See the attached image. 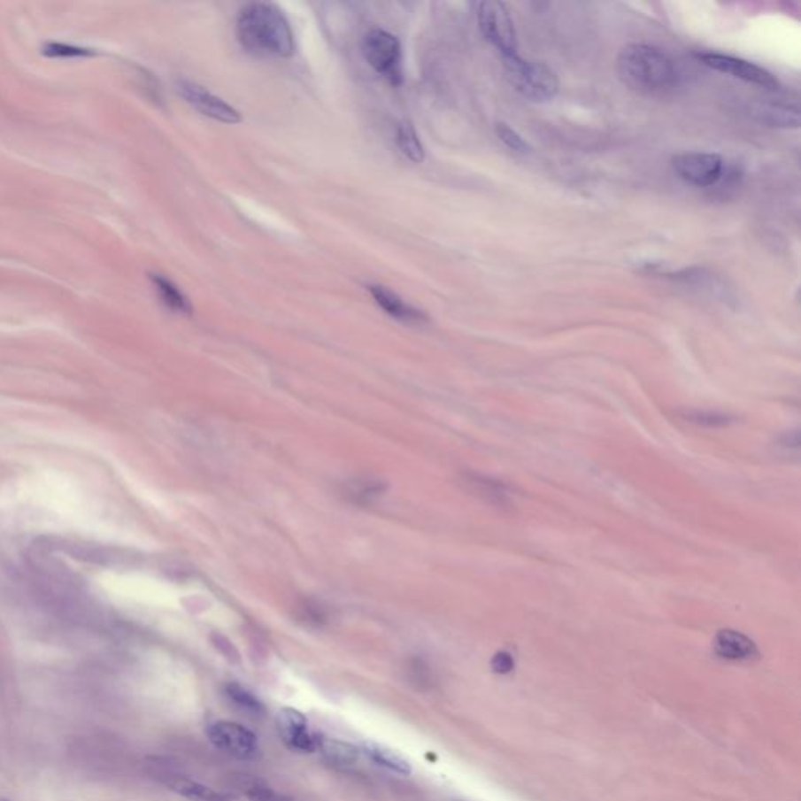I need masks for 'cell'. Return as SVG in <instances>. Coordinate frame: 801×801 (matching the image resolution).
<instances>
[{"instance_id": "1", "label": "cell", "mask_w": 801, "mask_h": 801, "mask_svg": "<svg viewBox=\"0 0 801 801\" xmlns=\"http://www.w3.org/2000/svg\"><path fill=\"white\" fill-rule=\"evenodd\" d=\"M236 36L250 54L263 58H290L297 50L287 16L268 2H250L238 12Z\"/></svg>"}, {"instance_id": "2", "label": "cell", "mask_w": 801, "mask_h": 801, "mask_svg": "<svg viewBox=\"0 0 801 801\" xmlns=\"http://www.w3.org/2000/svg\"><path fill=\"white\" fill-rule=\"evenodd\" d=\"M620 79L635 93L662 97L680 83L676 63L662 49L642 42L628 44L617 58Z\"/></svg>"}, {"instance_id": "3", "label": "cell", "mask_w": 801, "mask_h": 801, "mask_svg": "<svg viewBox=\"0 0 801 801\" xmlns=\"http://www.w3.org/2000/svg\"><path fill=\"white\" fill-rule=\"evenodd\" d=\"M505 73L513 88L526 99L546 102L559 91V79L545 63L525 60L520 55L503 58Z\"/></svg>"}, {"instance_id": "4", "label": "cell", "mask_w": 801, "mask_h": 801, "mask_svg": "<svg viewBox=\"0 0 801 801\" xmlns=\"http://www.w3.org/2000/svg\"><path fill=\"white\" fill-rule=\"evenodd\" d=\"M478 22L485 40L501 54V58L519 55L517 30L509 8L503 2L478 4Z\"/></svg>"}, {"instance_id": "5", "label": "cell", "mask_w": 801, "mask_h": 801, "mask_svg": "<svg viewBox=\"0 0 801 801\" xmlns=\"http://www.w3.org/2000/svg\"><path fill=\"white\" fill-rule=\"evenodd\" d=\"M365 58L371 68L384 75L393 85H399L403 81V52L401 44L395 35L376 28L365 35L362 44Z\"/></svg>"}, {"instance_id": "6", "label": "cell", "mask_w": 801, "mask_h": 801, "mask_svg": "<svg viewBox=\"0 0 801 801\" xmlns=\"http://www.w3.org/2000/svg\"><path fill=\"white\" fill-rule=\"evenodd\" d=\"M205 734L213 747L240 761H256L262 754L256 734L235 721L210 723Z\"/></svg>"}, {"instance_id": "7", "label": "cell", "mask_w": 801, "mask_h": 801, "mask_svg": "<svg viewBox=\"0 0 801 801\" xmlns=\"http://www.w3.org/2000/svg\"><path fill=\"white\" fill-rule=\"evenodd\" d=\"M674 174L698 189L712 187L723 175V158L714 152H684L672 160Z\"/></svg>"}, {"instance_id": "8", "label": "cell", "mask_w": 801, "mask_h": 801, "mask_svg": "<svg viewBox=\"0 0 801 801\" xmlns=\"http://www.w3.org/2000/svg\"><path fill=\"white\" fill-rule=\"evenodd\" d=\"M707 68L714 69L723 74L731 75L734 79H741L747 83L759 87L776 89L778 81L768 73L767 69L754 65L751 61L742 60L733 55L717 54V52H703L697 55Z\"/></svg>"}, {"instance_id": "9", "label": "cell", "mask_w": 801, "mask_h": 801, "mask_svg": "<svg viewBox=\"0 0 801 801\" xmlns=\"http://www.w3.org/2000/svg\"><path fill=\"white\" fill-rule=\"evenodd\" d=\"M175 87H177V93L182 96L183 99L189 102V105L197 110L201 115L212 118L218 122H224V124H236V122L242 121L238 110L195 81L182 79V81H177Z\"/></svg>"}, {"instance_id": "10", "label": "cell", "mask_w": 801, "mask_h": 801, "mask_svg": "<svg viewBox=\"0 0 801 801\" xmlns=\"http://www.w3.org/2000/svg\"><path fill=\"white\" fill-rule=\"evenodd\" d=\"M277 729L283 743L293 751H317V734L310 731L309 721L297 709L283 707L277 715Z\"/></svg>"}, {"instance_id": "11", "label": "cell", "mask_w": 801, "mask_h": 801, "mask_svg": "<svg viewBox=\"0 0 801 801\" xmlns=\"http://www.w3.org/2000/svg\"><path fill=\"white\" fill-rule=\"evenodd\" d=\"M368 290H370L371 297H374L377 305L381 309H384L390 317L397 318L404 323H423L425 321L426 317L423 312L412 307L411 304L405 303L403 297L384 285H370Z\"/></svg>"}, {"instance_id": "12", "label": "cell", "mask_w": 801, "mask_h": 801, "mask_svg": "<svg viewBox=\"0 0 801 801\" xmlns=\"http://www.w3.org/2000/svg\"><path fill=\"white\" fill-rule=\"evenodd\" d=\"M317 751L321 753L324 761L338 768H350L358 766L362 758V750L350 742L340 741L335 737H326L317 734Z\"/></svg>"}, {"instance_id": "13", "label": "cell", "mask_w": 801, "mask_h": 801, "mask_svg": "<svg viewBox=\"0 0 801 801\" xmlns=\"http://www.w3.org/2000/svg\"><path fill=\"white\" fill-rule=\"evenodd\" d=\"M714 650L720 658L728 660L753 659L758 654L753 640L733 629H723L715 635Z\"/></svg>"}, {"instance_id": "14", "label": "cell", "mask_w": 801, "mask_h": 801, "mask_svg": "<svg viewBox=\"0 0 801 801\" xmlns=\"http://www.w3.org/2000/svg\"><path fill=\"white\" fill-rule=\"evenodd\" d=\"M163 782L171 790H174L175 794L189 801H230V797L220 790L205 786L203 782H193L185 776L166 774L163 776Z\"/></svg>"}, {"instance_id": "15", "label": "cell", "mask_w": 801, "mask_h": 801, "mask_svg": "<svg viewBox=\"0 0 801 801\" xmlns=\"http://www.w3.org/2000/svg\"><path fill=\"white\" fill-rule=\"evenodd\" d=\"M465 484L468 485L470 490L476 493L479 498H484L490 504L498 505V507L511 504V490L501 481L481 476V474H466Z\"/></svg>"}, {"instance_id": "16", "label": "cell", "mask_w": 801, "mask_h": 801, "mask_svg": "<svg viewBox=\"0 0 801 801\" xmlns=\"http://www.w3.org/2000/svg\"><path fill=\"white\" fill-rule=\"evenodd\" d=\"M362 754H365L377 767L385 768L389 772L397 774H411L412 767L407 759L395 750L376 743V742H365L362 747Z\"/></svg>"}, {"instance_id": "17", "label": "cell", "mask_w": 801, "mask_h": 801, "mask_svg": "<svg viewBox=\"0 0 801 801\" xmlns=\"http://www.w3.org/2000/svg\"><path fill=\"white\" fill-rule=\"evenodd\" d=\"M150 282L154 283L155 291L158 293V297L162 299V303L173 312L177 313H185L189 315L193 312V307L189 304V297L179 290V287L173 281H169L168 277L162 274H149Z\"/></svg>"}, {"instance_id": "18", "label": "cell", "mask_w": 801, "mask_h": 801, "mask_svg": "<svg viewBox=\"0 0 801 801\" xmlns=\"http://www.w3.org/2000/svg\"><path fill=\"white\" fill-rule=\"evenodd\" d=\"M397 146L407 160L421 163L425 160V148L415 128L409 122H403L397 127Z\"/></svg>"}, {"instance_id": "19", "label": "cell", "mask_w": 801, "mask_h": 801, "mask_svg": "<svg viewBox=\"0 0 801 801\" xmlns=\"http://www.w3.org/2000/svg\"><path fill=\"white\" fill-rule=\"evenodd\" d=\"M224 694L229 698L230 703H234L240 711L246 712L248 715L265 714V706L262 701L257 698L256 695L250 692L246 687H243L238 682H229L224 686Z\"/></svg>"}, {"instance_id": "20", "label": "cell", "mask_w": 801, "mask_h": 801, "mask_svg": "<svg viewBox=\"0 0 801 801\" xmlns=\"http://www.w3.org/2000/svg\"><path fill=\"white\" fill-rule=\"evenodd\" d=\"M240 788L250 801H293L290 797L277 792L276 789L258 778H244Z\"/></svg>"}, {"instance_id": "21", "label": "cell", "mask_w": 801, "mask_h": 801, "mask_svg": "<svg viewBox=\"0 0 801 801\" xmlns=\"http://www.w3.org/2000/svg\"><path fill=\"white\" fill-rule=\"evenodd\" d=\"M41 52L50 58H79V57H93L96 54L93 49L79 48V46H71V44H61V42H46Z\"/></svg>"}, {"instance_id": "22", "label": "cell", "mask_w": 801, "mask_h": 801, "mask_svg": "<svg viewBox=\"0 0 801 801\" xmlns=\"http://www.w3.org/2000/svg\"><path fill=\"white\" fill-rule=\"evenodd\" d=\"M682 418H684L686 421L694 423V425L706 426V427L728 426L734 421V418L729 417V415H725V413L706 411L684 412V413H682Z\"/></svg>"}, {"instance_id": "23", "label": "cell", "mask_w": 801, "mask_h": 801, "mask_svg": "<svg viewBox=\"0 0 801 801\" xmlns=\"http://www.w3.org/2000/svg\"><path fill=\"white\" fill-rule=\"evenodd\" d=\"M495 132H497L499 140L504 142L505 146L511 149V150L521 152V154H525V152L529 150V146H528V142H525V138L520 135L519 132H517L515 128H512L509 124L498 122L497 127H495Z\"/></svg>"}, {"instance_id": "24", "label": "cell", "mask_w": 801, "mask_h": 801, "mask_svg": "<svg viewBox=\"0 0 801 801\" xmlns=\"http://www.w3.org/2000/svg\"><path fill=\"white\" fill-rule=\"evenodd\" d=\"M382 492H384V485L379 484V482H373V481L352 484L350 489V497L358 499V501H371V499L376 498Z\"/></svg>"}, {"instance_id": "25", "label": "cell", "mask_w": 801, "mask_h": 801, "mask_svg": "<svg viewBox=\"0 0 801 801\" xmlns=\"http://www.w3.org/2000/svg\"><path fill=\"white\" fill-rule=\"evenodd\" d=\"M513 666H515L513 658H512L511 654L507 653V651H499V653L493 656L492 668L495 674H511L512 670H513Z\"/></svg>"}, {"instance_id": "26", "label": "cell", "mask_w": 801, "mask_h": 801, "mask_svg": "<svg viewBox=\"0 0 801 801\" xmlns=\"http://www.w3.org/2000/svg\"><path fill=\"white\" fill-rule=\"evenodd\" d=\"M0 801H12V800H8V798H4V797H2V798H0Z\"/></svg>"}]
</instances>
